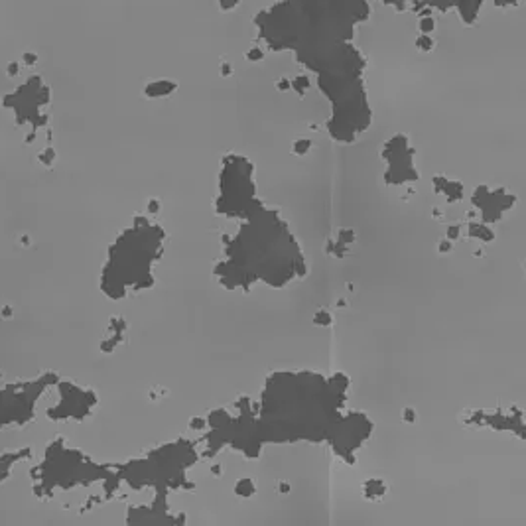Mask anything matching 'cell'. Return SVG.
I'll return each mask as SVG.
<instances>
[{
  "instance_id": "4",
  "label": "cell",
  "mask_w": 526,
  "mask_h": 526,
  "mask_svg": "<svg viewBox=\"0 0 526 526\" xmlns=\"http://www.w3.org/2000/svg\"><path fill=\"white\" fill-rule=\"evenodd\" d=\"M249 59H262V51L258 49V47H254L249 51Z\"/></svg>"
},
{
  "instance_id": "1",
  "label": "cell",
  "mask_w": 526,
  "mask_h": 526,
  "mask_svg": "<svg viewBox=\"0 0 526 526\" xmlns=\"http://www.w3.org/2000/svg\"><path fill=\"white\" fill-rule=\"evenodd\" d=\"M418 46H420V49L428 51V49H432V47H434V40H432L428 34H424V36H420V38H418Z\"/></svg>"
},
{
  "instance_id": "2",
  "label": "cell",
  "mask_w": 526,
  "mask_h": 526,
  "mask_svg": "<svg viewBox=\"0 0 526 526\" xmlns=\"http://www.w3.org/2000/svg\"><path fill=\"white\" fill-rule=\"evenodd\" d=\"M434 26H435L434 18H422V20H420V30H422L424 34L432 32V30H434Z\"/></svg>"
},
{
  "instance_id": "3",
  "label": "cell",
  "mask_w": 526,
  "mask_h": 526,
  "mask_svg": "<svg viewBox=\"0 0 526 526\" xmlns=\"http://www.w3.org/2000/svg\"><path fill=\"white\" fill-rule=\"evenodd\" d=\"M219 4H221V10H233L239 4V0H219Z\"/></svg>"
}]
</instances>
